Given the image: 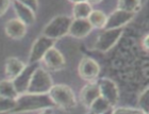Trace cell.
<instances>
[{
    "mask_svg": "<svg viewBox=\"0 0 149 114\" xmlns=\"http://www.w3.org/2000/svg\"><path fill=\"white\" fill-rule=\"evenodd\" d=\"M54 105L48 94L25 93L18 95V97L16 98V107L12 112L22 113V112L42 111L46 109H52Z\"/></svg>",
    "mask_w": 149,
    "mask_h": 114,
    "instance_id": "cell-1",
    "label": "cell"
},
{
    "mask_svg": "<svg viewBox=\"0 0 149 114\" xmlns=\"http://www.w3.org/2000/svg\"><path fill=\"white\" fill-rule=\"evenodd\" d=\"M50 99L52 100L54 107L62 109L64 111H70L76 107L74 93L68 85L56 84L48 92Z\"/></svg>",
    "mask_w": 149,
    "mask_h": 114,
    "instance_id": "cell-2",
    "label": "cell"
},
{
    "mask_svg": "<svg viewBox=\"0 0 149 114\" xmlns=\"http://www.w3.org/2000/svg\"><path fill=\"white\" fill-rule=\"evenodd\" d=\"M72 19L66 15H58L50 20L43 30V36L56 41L68 34L69 26Z\"/></svg>",
    "mask_w": 149,
    "mask_h": 114,
    "instance_id": "cell-3",
    "label": "cell"
},
{
    "mask_svg": "<svg viewBox=\"0 0 149 114\" xmlns=\"http://www.w3.org/2000/svg\"><path fill=\"white\" fill-rule=\"evenodd\" d=\"M53 86L52 79L50 77L49 73L43 67L37 66L34 71L30 83L28 86L27 93L32 94H48L50 89Z\"/></svg>",
    "mask_w": 149,
    "mask_h": 114,
    "instance_id": "cell-4",
    "label": "cell"
},
{
    "mask_svg": "<svg viewBox=\"0 0 149 114\" xmlns=\"http://www.w3.org/2000/svg\"><path fill=\"white\" fill-rule=\"evenodd\" d=\"M121 33H123V28L103 30L97 37L95 42V48L101 52H106L117 43L121 36Z\"/></svg>",
    "mask_w": 149,
    "mask_h": 114,
    "instance_id": "cell-5",
    "label": "cell"
},
{
    "mask_svg": "<svg viewBox=\"0 0 149 114\" xmlns=\"http://www.w3.org/2000/svg\"><path fill=\"white\" fill-rule=\"evenodd\" d=\"M53 45H54V41L43 36V35L36 38L32 45L31 49H30L29 62L30 63H38L45 56V53L50 48H52Z\"/></svg>",
    "mask_w": 149,
    "mask_h": 114,
    "instance_id": "cell-6",
    "label": "cell"
},
{
    "mask_svg": "<svg viewBox=\"0 0 149 114\" xmlns=\"http://www.w3.org/2000/svg\"><path fill=\"white\" fill-rule=\"evenodd\" d=\"M97 83L99 86L100 97L106 99L113 108L118 102V99H119V93H118L116 83L109 78H102Z\"/></svg>",
    "mask_w": 149,
    "mask_h": 114,
    "instance_id": "cell-7",
    "label": "cell"
},
{
    "mask_svg": "<svg viewBox=\"0 0 149 114\" xmlns=\"http://www.w3.org/2000/svg\"><path fill=\"white\" fill-rule=\"evenodd\" d=\"M78 73L82 79L88 81V82H93L100 73L99 64L93 59L87 58V57L83 58L79 63Z\"/></svg>",
    "mask_w": 149,
    "mask_h": 114,
    "instance_id": "cell-8",
    "label": "cell"
},
{
    "mask_svg": "<svg viewBox=\"0 0 149 114\" xmlns=\"http://www.w3.org/2000/svg\"><path fill=\"white\" fill-rule=\"evenodd\" d=\"M37 63H30L29 65H27L24 71L20 73V74L17 76V77L12 80L13 85L15 87L16 92L18 95H22V94H25L28 91V86L30 83V80L32 78V75L34 73V71L37 68Z\"/></svg>",
    "mask_w": 149,
    "mask_h": 114,
    "instance_id": "cell-9",
    "label": "cell"
},
{
    "mask_svg": "<svg viewBox=\"0 0 149 114\" xmlns=\"http://www.w3.org/2000/svg\"><path fill=\"white\" fill-rule=\"evenodd\" d=\"M134 14L127 13L121 10H115L107 17V22L104 26V30L108 29H120L128 22H131L133 18Z\"/></svg>",
    "mask_w": 149,
    "mask_h": 114,
    "instance_id": "cell-10",
    "label": "cell"
},
{
    "mask_svg": "<svg viewBox=\"0 0 149 114\" xmlns=\"http://www.w3.org/2000/svg\"><path fill=\"white\" fill-rule=\"evenodd\" d=\"M42 60H43L45 66L50 71H61L65 67V58L54 47L50 48L45 53V56L43 57Z\"/></svg>",
    "mask_w": 149,
    "mask_h": 114,
    "instance_id": "cell-11",
    "label": "cell"
},
{
    "mask_svg": "<svg viewBox=\"0 0 149 114\" xmlns=\"http://www.w3.org/2000/svg\"><path fill=\"white\" fill-rule=\"evenodd\" d=\"M98 97H100L99 86H98V83L95 81L85 84L80 91V100L82 102V105L85 106L86 108H90V106Z\"/></svg>",
    "mask_w": 149,
    "mask_h": 114,
    "instance_id": "cell-12",
    "label": "cell"
},
{
    "mask_svg": "<svg viewBox=\"0 0 149 114\" xmlns=\"http://www.w3.org/2000/svg\"><path fill=\"white\" fill-rule=\"evenodd\" d=\"M13 8L17 16V19L25 26H31L35 22V13H33L28 6H26L22 1H13Z\"/></svg>",
    "mask_w": 149,
    "mask_h": 114,
    "instance_id": "cell-13",
    "label": "cell"
},
{
    "mask_svg": "<svg viewBox=\"0 0 149 114\" xmlns=\"http://www.w3.org/2000/svg\"><path fill=\"white\" fill-rule=\"evenodd\" d=\"M92 30L93 28L87 19H72L69 26L68 34L77 38H82L88 35Z\"/></svg>",
    "mask_w": 149,
    "mask_h": 114,
    "instance_id": "cell-14",
    "label": "cell"
},
{
    "mask_svg": "<svg viewBox=\"0 0 149 114\" xmlns=\"http://www.w3.org/2000/svg\"><path fill=\"white\" fill-rule=\"evenodd\" d=\"M6 35L13 40H20L26 35L27 26H25L17 18H13L8 20L4 26Z\"/></svg>",
    "mask_w": 149,
    "mask_h": 114,
    "instance_id": "cell-15",
    "label": "cell"
},
{
    "mask_svg": "<svg viewBox=\"0 0 149 114\" xmlns=\"http://www.w3.org/2000/svg\"><path fill=\"white\" fill-rule=\"evenodd\" d=\"M25 67L26 65L19 59L14 58V57L8 58V60L6 61V65H4V73H6V79L11 81L14 80L24 71Z\"/></svg>",
    "mask_w": 149,
    "mask_h": 114,
    "instance_id": "cell-16",
    "label": "cell"
},
{
    "mask_svg": "<svg viewBox=\"0 0 149 114\" xmlns=\"http://www.w3.org/2000/svg\"><path fill=\"white\" fill-rule=\"evenodd\" d=\"M92 11H93L92 4L87 1L74 2V8H72L74 19H86Z\"/></svg>",
    "mask_w": 149,
    "mask_h": 114,
    "instance_id": "cell-17",
    "label": "cell"
},
{
    "mask_svg": "<svg viewBox=\"0 0 149 114\" xmlns=\"http://www.w3.org/2000/svg\"><path fill=\"white\" fill-rule=\"evenodd\" d=\"M107 17H108V16H107L102 11H100V10H93L86 19L91 24L92 28L103 29L104 26H106Z\"/></svg>",
    "mask_w": 149,
    "mask_h": 114,
    "instance_id": "cell-18",
    "label": "cell"
},
{
    "mask_svg": "<svg viewBox=\"0 0 149 114\" xmlns=\"http://www.w3.org/2000/svg\"><path fill=\"white\" fill-rule=\"evenodd\" d=\"M112 109L111 105L102 97H98L95 101L90 106V114H106Z\"/></svg>",
    "mask_w": 149,
    "mask_h": 114,
    "instance_id": "cell-19",
    "label": "cell"
},
{
    "mask_svg": "<svg viewBox=\"0 0 149 114\" xmlns=\"http://www.w3.org/2000/svg\"><path fill=\"white\" fill-rule=\"evenodd\" d=\"M0 96L11 99H16L18 97V94L16 92L13 82L11 80L4 79V80L0 81Z\"/></svg>",
    "mask_w": 149,
    "mask_h": 114,
    "instance_id": "cell-20",
    "label": "cell"
},
{
    "mask_svg": "<svg viewBox=\"0 0 149 114\" xmlns=\"http://www.w3.org/2000/svg\"><path fill=\"white\" fill-rule=\"evenodd\" d=\"M141 8H142V3L137 0H121L117 3V10H121L131 14H134L135 12L140 11Z\"/></svg>",
    "mask_w": 149,
    "mask_h": 114,
    "instance_id": "cell-21",
    "label": "cell"
},
{
    "mask_svg": "<svg viewBox=\"0 0 149 114\" xmlns=\"http://www.w3.org/2000/svg\"><path fill=\"white\" fill-rule=\"evenodd\" d=\"M16 107V99L6 98L0 96V113L12 112Z\"/></svg>",
    "mask_w": 149,
    "mask_h": 114,
    "instance_id": "cell-22",
    "label": "cell"
},
{
    "mask_svg": "<svg viewBox=\"0 0 149 114\" xmlns=\"http://www.w3.org/2000/svg\"><path fill=\"white\" fill-rule=\"evenodd\" d=\"M139 106H140L141 111L148 113L149 110V90L148 87L144 90L143 92L141 93L140 97H139Z\"/></svg>",
    "mask_w": 149,
    "mask_h": 114,
    "instance_id": "cell-23",
    "label": "cell"
},
{
    "mask_svg": "<svg viewBox=\"0 0 149 114\" xmlns=\"http://www.w3.org/2000/svg\"><path fill=\"white\" fill-rule=\"evenodd\" d=\"M137 111V109H132V108H125V107H119V108H115L112 114H135Z\"/></svg>",
    "mask_w": 149,
    "mask_h": 114,
    "instance_id": "cell-24",
    "label": "cell"
},
{
    "mask_svg": "<svg viewBox=\"0 0 149 114\" xmlns=\"http://www.w3.org/2000/svg\"><path fill=\"white\" fill-rule=\"evenodd\" d=\"M26 6H28L29 9L31 10L32 12L35 13L37 10V6H38V2L37 1H34V0H32V1H22Z\"/></svg>",
    "mask_w": 149,
    "mask_h": 114,
    "instance_id": "cell-25",
    "label": "cell"
},
{
    "mask_svg": "<svg viewBox=\"0 0 149 114\" xmlns=\"http://www.w3.org/2000/svg\"><path fill=\"white\" fill-rule=\"evenodd\" d=\"M10 4H11V2L8 0H0V16H2L6 12Z\"/></svg>",
    "mask_w": 149,
    "mask_h": 114,
    "instance_id": "cell-26",
    "label": "cell"
},
{
    "mask_svg": "<svg viewBox=\"0 0 149 114\" xmlns=\"http://www.w3.org/2000/svg\"><path fill=\"white\" fill-rule=\"evenodd\" d=\"M148 38H149V36H148V34H147V35H145L144 41H143V48L146 52L148 51Z\"/></svg>",
    "mask_w": 149,
    "mask_h": 114,
    "instance_id": "cell-27",
    "label": "cell"
},
{
    "mask_svg": "<svg viewBox=\"0 0 149 114\" xmlns=\"http://www.w3.org/2000/svg\"><path fill=\"white\" fill-rule=\"evenodd\" d=\"M38 114H53L51 109H46V110H42Z\"/></svg>",
    "mask_w": 149,
    "mask_h": 114,
    "instance_id": "cell-28",
    "label": "cell"
},
{
    "mask_svg": "<svg viewBox=\"0 0 149 114\" xmlns=\"http://www.w3.org/2000/svg\"><path fill=\"white\" fill-rule=\"evenodd\" d=\"M135 114H148V113H145V112L141 111V110H137V111H136V113H135Z\"/></svg>",
    "mask_w": 149,
    "mask_h": 114,
    "instance_id": "cell-29",
    "label": "cell"
}]
</instances>
